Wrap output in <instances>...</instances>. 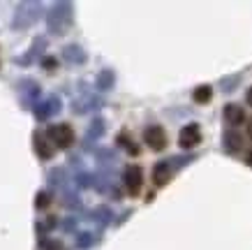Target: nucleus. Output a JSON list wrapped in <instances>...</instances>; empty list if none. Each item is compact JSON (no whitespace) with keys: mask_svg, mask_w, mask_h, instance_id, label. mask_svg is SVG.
Returning a JSON list of instances; mask_svg holds the SVG:
<instances>
[{"mask_svg":"<svg viewBox=\"0 0 252 250\" xmlns=\"http://www.w3.org/2000/svg\"><path fill=\"white\" fill-rule=\"evenodd\" d=\"M72 2H56L51 12L46 14V26L54 35H65L72 26V19H74V12H72Z\"/></svg>","mask_w":252,"mask_h":250,"instance_id":"obj_1","label":"nucleus"},{"mask_svg":"<svg viewBox=\"0 0 252 250\" xmlns=\"http://www.w3.org/2000/svg\"><path fill=\"white\" fill-rule=\"evenodd\" d=\"M39 14H42V5H39V2H21V5L16 7L12 26H14L16 31H19V28H28V26H32V23L37 21Z\"/></svg>","mask_w":252,"mask_h":250,"instance_id":"obj_2","label":"nucleus"},{"mask_svg":"<svg viewBox=\"0 0 252 250\" xmlns=\"http://www.w3.org/2000/svg\"><path fill=\"white\" fill-rule=\"evenodd\" d=\"M46 137H49L51 144H54L56 148H61V151H65V148H69V146L74 144V130H72V125H67V123L51 125V128L46 130Z\"/></svg>","mask_w":252,"mask_h":250,"instance_id":"obj_3","label":"nucleus"},{"mask_svg":"<svg viewBox=\"0 0 252 250\" xmlns=\"http://www.w3.org/2000/svg\"><path fill=\"white\" fill-rule=\"evenodd\" d=\"M123 183H125V190L130 197H137L141 192V185H144V172L139 165H127L125 172H123Z\"/></svg>","mask_w":252,"mask_h":250,"instance_id":"obj_4","label":"nucleus"},{"mask_svg":"<svg viewBox=\"0 0 252 250\" xmlns=\"http://www.w3.org/2000/svg\"><path fill=\"white\" fill-rule=\"evenodd\" d=\"M144 142L151 151H164L167 148V132L162 125H151V128L144 130Z\"/></svg>","mask_w":252,"mask_h":250,"instance_id":"obj_5","label":"nucleus"},{"mask_svg":"<svg viewBox=\"0 0 252 250\" xmlns=\"http://www.w3.org/2000/svg\"><path fill=\"white\" fill-rule=\"evenodd\" d=\"M178 144L181 148H194V146L201 144V128H199L197 123H190V125H185L181 132H178Z\"/></svg>","mask_w":252,"mask_h":250,"instance_id":"obj_6","label":"nucleus"},{"mask_svg":"<svg viewBox=\"0 0 252 250\" xmlns=\"http://www.w3.org/2000/svg\"><path fill=\"white\" fill-rule=\"evenodd\" d=\"M61 109H63L61 98H58V95H49L44 102H37V107H35V116H37V121H46V118H51L54 114H58Z\"/></svg>","mask_w":252,"mask_h":250,"instance_id":"obj_7","label":"nucleus"},{"mask_svg":"<svg viewBox=\"0 0 252 250\" xmlns=\"http://www.w3.org/2000/svg\"><path fill=\"white\" fill-rule=\"evenodd\" d=\"M32 142H35V153L39 155V160H51L54 158L56 146L51 144V139H49V137L35 132V135H32Z\"/></svg>","mask_w":252,"mask_h":250,"instance_id":"obj_8","label":"nucleus"},{"mask_svg":"<svg viewBox=\"0 0 252 250\" xmlns=\"http://www.w3.org/2000/svg\"><path fill=\"white\" fill-rule=\"evenodd\" d=\"M171 162H167V160H160L158 165L153 167V185L155 188H164L169 181H171Z\"/></svg>","mask_w":252,"mask_h":250,"instance_id":"obj_9","label":"nucleus"},{"mask_svg":"<svg viewBox=\"0 0 252 250\" xmlns=\"http://www.w3.org/2000/svg\"><path fill=\"white\" fill-rule=\"evenodd\" d=\"M19 86H21V95H23V102H26L23 107H32L39 98V86L35 81H31V79L21 81Z\"/></svg>","mask_w":252,"mask_h":250,"instance_id":"obj_10","label":"nucleus"},{"mask_svg":"<svg viewBox=\"0 0 252 250\" xmlns=\"http://www.w3.org/2000/svg\"><path fill=\"white\" fill-rule=\"evenodd\" d=\"M224 121L229 123V125H234V128H236V125H243V123H245L243 107L234 105V102H231V105H227V107H224Z\"/></svg>","mask_w":252,"mask_h":250,"instance_id":"obj_11","label":"nucleus"},{"mask_svg":"<svg viewBox=\"0 0 252 250\" xmlns=\"http://www.w3.org/2000/svg\"><path fill=\"white\" fill-rule=\"evenodd\" d=\"M63 58L67 63H72V65H81V63H86V51L77 44H69L63 49Z\"/></svg>","mask_w":252,"mask_h":250,"instance_id":"obj_12","label":"nucleus"},{"mask_svg":"<svg viewBox=\"0 0 252 250\" xmlns=\"http://www.w3.org/2000/svg\"><path fill=\"white\" fill-rule=\"evenodd\" d=\"M241 148H243V137L238 135V132H234V130L227 132V135H224V151L227 153H238Z\"/></svg>","mask_w":252,"mask_h":250,"instance_id":"obj_13","label":"nucleus"},{"mask_svg":"<svg viewBox=\"0 0 252 250\" xmlns=\"http://www.w3.org/2000/svg\"><path fill=\"white\" fill-rule=\"evenodd\" d=\"M116 81V74H114V70H102L97 74V88L99 91H109L111 86H114Z\"/></svg>","mask_w":252,"mask_h":250,"instance_id":"obj_14","label":"nucleus"},{"mask_svg":"<svg viewBox=\"0 0 252 250\" xmlns=\"http://www.w3.org/2000/svg\"><path fill=\"white\" fill-rule=\"evenodd\" d=\"M211 98H213L211 86H197V88H194V93H192V100H194L197 105H206Z\"/></svg>","mask_w":252,"mask_h":250,"instance_id":"obj_15","label":"nucleus"},{"mask_svg":"<svg viewBox=\"0 0 252 250\" xmlns=\"http://www.w3.org/2000/svg\"><path fill=\"white\" fill-rule=\"evenodd\" d=\"M116 142H118V146H123L125 151L130 153V155H139V146L132 144V139H130V135H127V132H121Z\"/></svg>","mask_w":252,"mask_h":250,"instance_id":"obj_16","label":"nucleus"},{"mask_svg":"<svg viewBox=\"0 0 252 250\" xmlns=\"http://www.w3.org/2000/svg\"><path fill=\"white\" fill-rule=\"evenodd\" d=\"M93 220H97V222H102V225H107V222H111V211H109L107 206H99V209L93 211Z\"/></svg>","mask_w":252,"mask_h":250,"instance_id":"obj_17","label":"nucleus"},{"mask_svg":"<svg viewBox=\"0 0 252 250\" xmlns=\"http://www.w3.org/2000/svg\"><path fill=\"white\" fill-rule=\"evenodd\" d=\"M39 46H44V37L35 39V42H32V49H31V51L26 53L23 58H19V61H16V63H23V65H26V63H31L32 58H35V53H37V49H39Z\"/></svg>","mask_w":252,"mask_h":250,"instance_id":"obj_18","label":"nucleus"},{"mask_svg":"<svg viewBox=\"0 0 252 250\" xmlns=\"http://www.w3.org/2000/svg\"><path fill=\"white\" fill-rule=\"evenodd\" d=\"M93 241H95V236H93L91 232H81V234H77V246L79 248H91Z\"/></svg>","mask_w":252,"mask_h":250,"instance_id":"obj_19","label":"nucleus"},{"mask_svg":"<svg viewBox=\"0 0 252 250\" xmlns=\"http://www.w3.org/2000/svg\"><path fill=\"white\" fill-rule=\"evenodd\" d=\"M102 132H104V121L102 118H97V121H93V125H91V130H88V139H97V137H102Z\"/></svg>","mask_w":252,"mask_h":250,"instance_id":"obj_20","label":"nucleus"},{"mask_svg":"<svg viewBox=\"0 0 252 250\" xmlns=\"http://www.w3.org/2000/svg\"><path fill=\"white\" fill-rule=\"evenodd\" d=\"M49 204H51V195H49V192H44V190H42V192H37V197H35V206H37V209H46Z\"/></svg>","mask_w":252,"mask_h":250,"instance_id":"obj_21","label":"nucleus"},{"mask_svg":"<svg viewBox=\"0 0 252 250\" xmlns=\"http://www.w3.org/2000/svg\"><path fill=\"white\" fill-rule=\"evenodd\" d=\"M42 250H65V246L61 241L51 239V241H42Z\"/></svg>","mask_w":252,"mask_h":250,"instance_id":"obj_22","label":"nucleus"},{"mask_svg":"<svg viewBox=\"0 0 252 250\" xmlns=\"http://www.w3.org/2000/svg\"><path fill=\"white\" fill-rule=\"evenodd\" d=\"M44 68L46 70H54L56 68V58H44Z\"/></svg>","mask_w":252,"mask_h":250,"instance_id":"obj_23","label":"nucleus"},{"mask_svg":"<svg viewBox=\"0 0 252 250\" xmlns=\"http://www.w3.org/2000/svg\"><path fill=\"white\" fill-rule=\"evenodd\" d=\"M245 102H248V105L252 107V86L248 88V93H245Z\"/></svg>","mask_w":252,"mask_h":250,"instance_id":"obj_24","label":"nucleus"},{"mask_svg":"<svg viewBox=\"0 0 252 250\" xmlns=\"http://www.w3.org/2000/svg\"><path fill=\"white\" fill-rule=\"evenodd\" d=\"M245 165L252 167V151H248V155H245Z\"/></svg>","mask_w":252,"mask_h":250,"instance_id":"obj_25","label":"nucleus"},{"mask_svg":"<svg viewBox=\"0 0 252 250\" xmlns=\"http://www.w3.org/2000/svg\"><path fill=\"white\" fill-rule=\"evenodd\" d=\"M248 137H250V139H252V118H250V121H248Z\"/></svg>","mask_w":252,"mask_h":250,"instance_id":"obj_26","label":"nucleus"}]
</instances>
